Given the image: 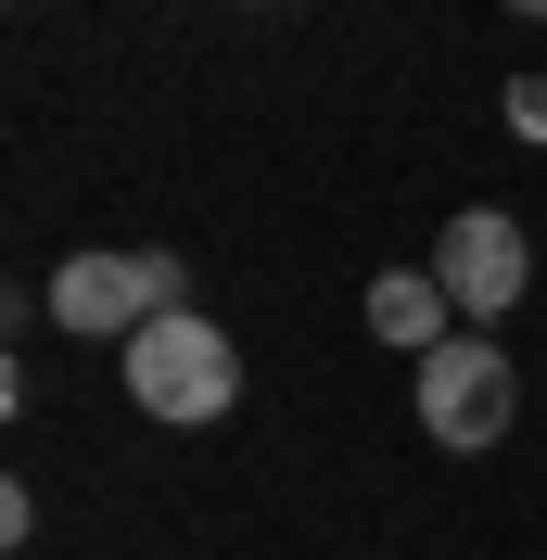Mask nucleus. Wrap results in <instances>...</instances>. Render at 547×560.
Masks as SVG:
<instances>
[{
    "label": "nucleus",
    "mask_w": 547,
    "mask_h": 560,
    "mask_svg": "<svg viewBox=\"0 0 547 560\" xmlns=\"http://www.w3.org/2000/svg\"><path fill=\"white\" fill-rule=\"evenodd\" d=\"M497 115H510V140L547 153V77H510V103H497Z\"/></svg>",
    "instance_id": "6"
},
{
    "label": "nucleus",
    "mask_w": 547,
    "mask_h": 560,
    "mask_svg": "<svg viewBox=\"0 0 547 560\" xmlns=\"http://www.w3.org/2000/svg\"><path fill=\"white\" fill-rule=\"evenodd\" d=\"M370 331H382V345H408V357H433V345H458L472 318L445 306L433 268H382V280H370Z\"/></svg>",
    "instance_id": "5"
},
{
    "label": "nucleus",
    "mask_w": 547,
    "mask_h": 560,
    "mask_svg": "<svg viewBox=\"0 0 547 560\" xmlns=\"http://www.w3.org/2000/svg\"><path fill=\"white\" fill-rule=\"evenodd\" d=\"M408 408H420V433H433L445 458H484V446H510L522 383H510V357L484 345V331H458V345H433V357H420Z\"/></svg>",
    "instance_id": "3"
},
{
    "label": "nucleus",
    "mask_w": 547,
    "mask_h": 560,
    "mask_svg": "<svg viewBox=\"0 0 547 560\" xmlns=\"http://www.w3.org/2000/svg\"><path fill=\"white\" fill-rule=\"evenodd\" d=\"M38 306L65 318L77 345H140L153 318L191 306V268H178L166 243H77L65 268H51V293H38Z\"/></svg>",
    "instance_id": "1"
},
{
    "label": "nucleus",
    "mask_w": 547,
    "mask_h": 560,
    "mask_svg": "<svg viewBox=\"0 0 547 560\" xmlns=\"http://www.w3.org/2000/svg\"><path fill=\"white\" fill-rule=\"evenodd\" d=\"M497 13H522V26H547V0H497Z\"/></svg>",
    "instance_id": "7"
},
{
    "label": "nucleus",
    "mask_w": 547,
    "mask_h": 560,
    "mask_svg": "<svg viewBox=\"0 0 547 560\" xmlns=\"http://www.w3.org/2000/svg\"><path fill=\"white\" fill-rule=\"evenodd\" d=\"M115 357H128V408L166 420V433H191V420H230V408H242V345L217 331L205 306L153 318V331H140V345H115Z\"/></svg>",
    "instance_id": "2"
},
{
    "label": "nucleus",
    "mask_w": 547,
    "mask_h": 560,
    "mask_svg": "<svg viewBox=\"0 0 547 560\" xmlns=\"http://www.w3.org/2000/svg\"><path fill=\"white\" fill-rule=\"evenodd\" d=\"M433 280H445V306L472 318V331H497V318L522 306V280H535L522 217H510V205H458V217L433 230Z\"/></svg>",
    "instance_id": "4"
}]
</instances>
